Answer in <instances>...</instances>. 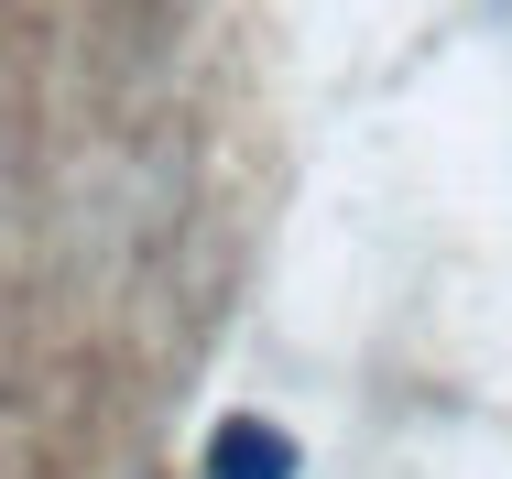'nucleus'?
Returning a JSON list of instances; mask_svg holds the SVG:
<instances>
[{
    "label": "nucleus",
    "instance_id": "f257e3e1",
    "mask_svg": "<svg viewBox=\"0 0 512 479\" xmlns=\"http://www.w3.org/2000/svg\"><path fill=\"white\" fill-rule=\"evenodd\" d=\"M218 479H295V447L273 425H229L218 436Z\"/></svg>",
    "mask_w": 512,
    "mask_h": 479
}]
</instances>
